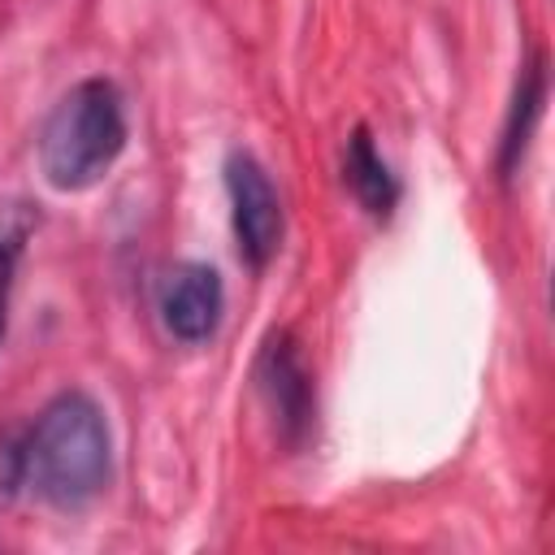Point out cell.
Returning <instances> with one entry per match:
<instances>
[{
	"label": "cell",
	"instance_id": "cell-1",
	"mask_svg": "<svg viewBox=\"0 0 555 555\" xmlns=\"http://www.w3.org/2000/svg\"><path fill=\"white\" fill-rule=\"evenodd\" d=\"M113 481V434L87 390L52 395L26 429V486L52 512H87Z\"/></svg>",
	"mask_w": 555,
	"mask_h": 555
},
{
	"label": "cell",
	"instance_id": "cell-2",
	"mask_svg": "<svg viewBox=\"0 0 555 555\" xmlns=\"http://www.w3.org/2000/svg\"><path fill=\"white\" fill-rule=\"evenodd\" d=\"M126 152V100L108 78L74 82L39 130V173L52 191L74 195L95 186Z\"/></svg>",
	"mask_w": 555,
	"mask_h": 555
},
{
	"label": "cell",
	"instance_id": "cell-3",
	"mask_svg": "<svg viewBox=\"0 0 555 555\" xmlns=\"http://www.w3.org/2000/svg\"><path fill=\"white\" fill-rule=\"evenodd\" d=\"M225 195H230V225H234L238 256L251 269H264L282 247V199L273 191L269 169L251 152H230Z\"/></svg>",
	"mask_w": 555,
	"mask_h": 555
},
{
	"label": "cell",
	"instance_id": "cell-4",
	"mask_svg": "<svg viewBox=\"0 0 555 555\" xmlns=\"http://www.w3.org/2000/svg\"><path fill=\"white\" fill-rule=\"evenodd\" d=\"M256 382L260 395L273 412V425L286 447H299L312 429V377L304 369V356L291 334H269L260 360H256Z\"/></svg>",
	"mask_w": 555,
	"mask_h": 555
},
{
	"label": "cell",
	"instance_id": "cell-5",
	"mask_svg": "<svg viewBox=\"0 0 555 555\" xmlns=\"http://www.w3.org/2000/svg\"><path fill=\"white\" fill-rule=\"evenodd\" d=\"M221 312H225V286L212 264L182 260L169 269L165 286H160V321H165L169 338L199 347L217 334Z\"/></svg>",
	"mask_w": 555,
	"mask_h": 555
},
{
	"label": "cell",
	"instance_id": "cell-6",
	"mask_svg": "<svg viewBox=\"0 0 555 555\" xmlns=\"http://www.w3.org/2000/svg\"><path fill=\"white\" fill-rule=\"evenodd\" d=\"M542 104H546V61L533 56L520 78H516V91H512V104H507V121H503V139H499V173L512 178L516 165L525 160V147L533 139V126L542 117Z\"/></svg>",
	"mask_w": 555,
	"mask_h": 555
},
{
	"label": "cell",
	"instance_id": "cell-7",
	"mask_svg": "<svg viewBox=\"0 0 555 555\" xmlns=\"http://www.w3.org/2000/svg\"><path fill=\"white\" fill-rule=\"evenodd\" d=\"M343 178H347L351 195L360 199V208H364L369 217H390V208H395V199H399V182H395L390 165L382 160V152L373 147V139H369L364 126L347 139Z\"/></svg>",
	"mask_w": 555,
	"mask_h": 555
},
{
	"label": "cell",
	"instance_id": "cell-8",
	"mask_svg": "<svg viewBox=\"0 0 555 555\" xmlns=\"http://www.w3.org/2000/svg\"><path fill=\"white\" fill-rule=\"evenodd\" d=\"M30 225L35 221H30V212L22 204L0 212V347L9 338V304H13V282H17V264H22Z\"/></svg>",
	"mask_w": 555,
	"mask_h": 555
},
{
	"label": "cell",
	"instance_id": "cell-9",
	"mask_svg": "<svg viewBox=\"0 0 555 555\" xmlns=\"http://www.w3.org/2000/svg\"><path fill=\"white\" fill-rule=\"evenodd\" d=\"M22 486H26V434L0 429V512L17 503Z\"/></svg>",
	"mask_w": 555,
	"mask_h": 555
}]
</instances>
